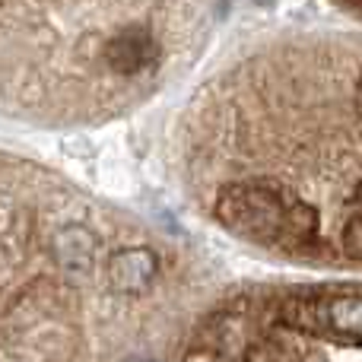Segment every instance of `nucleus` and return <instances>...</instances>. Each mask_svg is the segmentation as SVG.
<instances>
[{
    "mask_svg": "<svg viewBox=\"0 0 362 362\" xmlns=\"http://www.w3.org/2000/svg\"><path fill=\"white\" fill-rule=\"evenodd\" d=\"M169 165L185 204L238 242L362 267V32L238 48L175 115Z\"/></svg>",
    "mask_w": 362,
    "mask_h": 362,
    "instance_id": "f257e3e1",
    "label": "nucleus"
},
{
    "mask_svg": "<svg viewBox=\"0 0 362 362\" xmlns=\"http://www.w3.org/2000/svg\"><path fill=\"white\" fill-rule=\"evenodd\" d=\"M219 0H0V105L32 127L134 115L197 64Z\"/></svg>",
    "mask_w": 362,
    "mask_h": 362,
    "instance_id": "f03ea898",
    "label": "nucleus"
},
{
    "mask_svg": "<svg viewBox=\"0 0 362 362\" xmlns=\"http://www.w3.org/2000/svg\"><path fill=\"white\" fill-rule=\"evenodd\" d=\"M337 6H344L346 13H353L356 19H362V0H334Z\"/></svg>",
    "mask_w": 362,
    "mask_h": 362,
    "instance_id": "7ed1b4c3",
    "label": "nucleus"
}]
</instances>
